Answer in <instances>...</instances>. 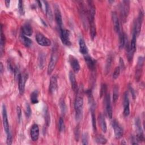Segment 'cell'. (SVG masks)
<instances>
[{"label": "cell", "mask_w": 145, "mask_h": 145, "mask_svg": "<svg viewBox=\"0 0 145 145\" xmlns=\"http://www.w3.org/2000/svg\"><path fill=\"white\" fill-rule=\"evenodd\" d=\"M83 106V99L82 96L78 95L76 97L74 108L75 110V117L76 120L79 121L82 116V109Z\"/></svg>", "instance_id": "obj_1"}, {"label": "cell", "mask_w": 145, "mask_h": 145, "mask_svg": "<svg viewBox=\"0 0 145 145\" xmlns=\"http://www.w3.org/2000/svg\"><path fill=\"white\" fill-rule=\"evenodd\" d=\"M58 59V52L56 48H54L48 66V74H50L54 70Z\"/></svg>", "instance_id": "obj_2"}, {"label": "cell", "mask_w": 145, "mask_h": 145, "mask_svg": "<svg viewBox=\"0 0 145 145\" xmlns=\"http://www.w3.org/2000/svg\"><path fill=\"white\" fill-rule=\"evenodd\" d=\"M120 15L123 22H125L130 11V2L129 1H123L120 7Z\"/></svg>", "instance_id": "obj_3"}, {"label": "cell", "mask_w": 145, "mask_h": 145, "mask_svg": "<svg viewBox=\"0 0 145 145\" xmlns=\"http://www.w3.org/2000/svg\"><path fill=\"white\" fill-rule=\"evenodd\" d=\"M88 10H87V16L88 23L89 24L95 23V7L93 2L91 1H88Z\"/></svg>", "instance_id": "obj_4"}, {"label": "cell", "mask_w": 145, "mask_h": 145, "mask_svg": "<svg viewBox=\"0 0 145 145\" xmlns=\"http://www.w3.org/2000/svg\"><path fill=\"white\" fill-rule=\"evenodd\" d=\"M36 40L40 45L42 46H49L51 45L50 40L40 33L36 35Z\"/></svg>", "instance_id": "obj_5"}, {"label": "cell", "mask_w": 145, "mask_h": 145, "mask_svg": "<svg viewBox=\"0 0 145 145\" xmlns=\"http://www.w3.org/2000/svg\"><path fill=\"white\" fill-rule=\"evenodd\" d=\"M28 79V74L25 72L21 74L18 79V87L20 95H23L24 92L25 84Z\"/></svg>", "instance_id": "obj_6"}, {"label": "cell", "mask_w": 145, "mask_h": 145, "mask_svg": "<svg viewBox=\"0 0 145 145\" xmlns=\"http://www.w3.org/2000/svg\"><path fill=\"white\" fill-rule=\"evenodd\" d=\"M2 121H3V125L4 130L5 131L6 134L7 135L10 133V128H9L6 108L4 104L2 105Z\"/></svg>", "instance_id": "obj_7"}, {"label": "cell", "mask_w": 145, "mask_h": 145, "mask_svg": "<svg viewBox=\"0 0 145 145\" xmlns=\"http://www.w3.org/2000/svg\"><path fill=\"white\" fill-rule=\"evenodd\" d=\"M61 39L62 43L66 46H70L71 43L70 39V32L65 29L60 30Z\"/></svg>", "instance_id": "obj_8"}, {"label": "cell", "mask_w": 145, "mask_h": 145, "mask_svg": "<svg viewBox=\"0 0 145 145\" xmlns=\"http://www.w3.org/2000/svg\"><path fill=\"white\" fill-rule=\"evenodd\" d=\"M143 20V12L141 10L139 13L138 18L136 20V22L134 23V29L135 31L137 36L139 35V33L140 32Z\"/></svg>", "instance_id": "obj_9"}, {"label": "cell", "mask_w": 145, "mask_h": 145, "mask_svg": "<svg viewBox=\"0 0 145 145\" xmlns=\"http://www.w3.org/2000/svg\"><path fill=\"white\" fill-rule=\"evenodd\" d=\"M135 126L137 128V139L138 142L140 141H144V137L143 133V130L141 127V123L140 121L139 118H137L135 120Z\"/></svg>", "instance_id": "obj_10"}, {"label": "cell", "mask_w": 145, "mask_h": 145, "mask_svg": "<svg viewBox=\"0 0 145 145\" xmlns=\"http://www.w3.org/2000/svg\"><path fill=\"white\" fill-rule=\"evenodd\" d=\"M112 127L114 129V135L116 138H120L123 135V130L118 122L116 120H113L112 122Z\"/></svg>", "instance_id": "obj_11"}, {"label": "cell", "mask_w": 145, "mask_h": 145, "mask_svg": "<svg viewBox=\"0 0 145 145\" xmlns=\"http://www.w3.org/2000/svg\"><path fill=\"white\" fill-rule=\"evenodd\" d=\"M123 108V115L125 117H127L130 114V103L129 95L127 92H126L124 95Z\"/></svg>", "instance_id": "obj_12"}, {"label": "cell", "mask_w": 145, "mask_h": 145, "mask_svg": "<svg viewBox=\"0 0 145 145\" xmlns=\"http://www.w3.org/2000/svg\"><path fill=\"white\" fill-rule=\"evenodd\" d=\"M54 15H55V19L57 23V24L59 29V30H61L63 29V23H62V16L59 10V7L57 6H56L55 7V11H54Z\"/></svg>", "instance_id": "obj_13"}, {"label": "cell", "mask_w": 145, "mask_h": 145, "mask_svg": "<svg viewBox=\"0 0 145 145\" xmlns=\"http://www.w3.org/2000/svg\"><path fill=\"white\" fill-rule=\"evenodd\" d=\"M58 89V83L57 78L56 76L53 75L52 76L50 84H49V92L51 94H54L57 91Z\"/></svg>", "instance_id": "obj_14"}, {"label": "cell", "mask_w": 145, "mask_h": 145, "mask_svg": "<svg viewBox=\"0 0 145 145\" xmlns=\"http://www.w3.org/2000/svg\"><path fill=\"white\" fill-rule=\"evenodd\" d=\"M39 137V127L37 124H33L31 129V137L33 141H37Z\"/></svg>", "instance_id": "obj_15"}, {"label": "cell", "mask_w": 145, "mask_h": 145, "mask_svg": "<svg viewBox=\"0 0 145 145\" xmlns=\"http://www.w3.org/2000/svg\"><path fill=\"white\" fill-rule=\"evenodd\" d=\"M69 62L75 72H78L80 70V65L78 59L73 56L69 57Z\"/></svg>", "instance_id": "obj_16"}, {"label": "cell", "mask_w": 145, "mask_h": 145, "mask_svg": "<svg viewBox=\"0 0 145 145\" xmlns=\"http://www.w3.org/2000/svg\"><path fill=\"white\" fill-rule=\"evenodd\" d=\"M112 19L113 23V26H114V31L117 33H119L120 31V21L119 19L118 18L117 14L116 12H113L112 14Z\"/></svg>", "instance_id": "obj_17"}, {"label": "cell", "mask_w": 145, "mask_h": 145, "mask_svg": "<svg viewBox=\"0 0 145 145\" xmlns=\"http://www.w3.org/2000/svg\"><path fill=\"white\" fill-rule=\"evenodd\" d=\"M105 106H106V111L108 114V116L109 118H112V108L111 105L110 97L109 94H107L105 97Z\"/></svg>", "instance_id": "obj_18"}, {"label": "cell", "mask_w": 145, "mask_h": 145, "mask_svg": "<svg viewBox=\"0 0 145 145\" xmlns=\"http://www.w3.org/2000/svg\"><path fill=\"white\" fill-rule=\"evenodd\" d=\"M144 63V59L143 57H140L138 58V64L137 66V70H136V76L137 78H139L142 71V67L143 66Z\"/></svg>", "instance_id": "obj_19"}, {"label": "cell", "mask_w": 145, "mask_h": 145, "mask_svg": "<svg viewBox=\"0 0 145 145\" xmlns=\"http://www.w3.org/2000/svg\"><path fill=\"white\" fill-rule=\"evenodd\" d=\"M69 79L70 80L71 88L74 91H76L78 89V85L76 83V80L75 78V75L72 71H70L69 72Z\"/></svg>", "instance_id": "obj_20"}, {"label": "cell", "mask_w": 145, "mask_h": 145, "mask_svg": "<svg viewBox=\"0 0 145 145\" xmlns=\"http://www.w3.org/2000/svg\"><path fill=\"white\" fill-rule=\"evenodd\" d=\"M22 33L27 36H30L32 34V28L28 23L24 24L22 27Z\"/></svg>", "instance_id": "obj_21"}, {"label": "cell", "mask_w": 145, "mask_h": 145, "mask_svg": "<svg viewBox=\"0 0 145 145\" xmlns=\"http://www.w3.org/2000/svg\"><path fill=\"white\" fill-rule=\"evenodd\" d=\"M84 59L85 61L86 62V64L87 66L89 67V69L91 70H94L95 67V61L93 60L90 56H89L88 54L84 56Z\"/></svg>", "instance_id": "obj_22"}, {"label": "cell", "mask_w": 145, "mask_h": 145, "mask_svg": "<svg viewBox=\"0 0 145 145\" xmlns=\"http://www.w3.org/2000/svg\"><path fill=\"white\" fill-rule=\"evenodd\" d=\"M79 50L80 52L83 54L84 56L88 54V48L86 46V44L83 39H80L79 40Z\"/></svg>", "instance_id": "obj_23"}, {"label": "cell", "mask_w": 145, "mask_h": 145, "mask_svg": "<svg viewBox=\"0 0 145 145\" xmlns=\"http://www.w3.org/2000/svg\"><path fill=\"white\" fill-rule=\"evenodd\" d=\"M119 34V44L120 47L121 48H122L123 46H125V44H126V36L125 34V33L120 30V31L118 33Z\"/></svg>", "instance_id": "obj_24"}, {"label": "cell", "mask_w": 145, "mask_h": 145, "mask_svg": "<svg viewBox=\"0 0 145 145\" xmlns=\"http://www.w3.org/2000/svg\"><path fill=\"white\" fill-rule=\"evenodd\" d=\"M99 123L100 125V127L102 131L104 133H106L107 130L106 123L104 116L102 114H100L99 116Z\"/></svg>", "instance_id": "obj_25"}, {"label": "cell", "mask_w": 145, "mask_h": 145, "mask_svg": "<svg viewBox=\"0 0 145 145\" xmlns=\"http://www.w3.org/2000/svg\"><path fill=\"white\" fill-rule=\"evenodd\" d=\"M20 40L22 43L27 47H29L32 44V41L30 39H29L27 36L24 35V34L22 33L20 35Z\"/></svg>", "instance_id": "obj_26"}, {"label": "cell", "mask_w": 145, "mask_h": 145, "mask_svg": "<svg viewBox=\"0 0 145 145\" xmlns=\"http://www.w3.org/2000/svg\"><path fill=\"white\" fill-rule=\"evenodd\" d=\"M43 2L45 3V11H46V15L48 19L50 20H52L53 19V14L52 12L51 8L49 6V5L46 1H43Z\"/></svg>", "instance_id": "obj_27"}, {"label": "cell", "mask_w": 145, "mask_h": 145, "mask_svg": "<svg viewBox=\"0 0 145 145\" xmlns=\"http://www.w3.org/2000/svg\"><path fill=\"white\" fill-rule=\"evenodd\" d=\"M38 91L37 90L34 91L31 95V101L32 104H36L38 103Z\"/></svg>", "instance_id": "obj_28"}, {"label": "cell", "mask_w": 145, "mask_h": 145, "mask_svg": "<svg viewBox=\"0 0 145 145\" xmlns=\"http://www.w3.org/2000/svg\"><path fill=\"white\" fill-rule=\"evenodd\" d=\"M89 29H90L91 37L92 40H93L96 35V27H95V23L89 24Z\"/></svg>", "instance_id": "obj_29"}, {"label": "cell", "mask_w": 145, "mask_h": 145, "mask_svg": "<svg viewBox=\"0 0 145 145\" xmlns=\"http://www.w3.org/2000/svg\"><path fill=\"white\" fill-rule=\"evenodd\" d=\"M96 142L98 144H105L107 142L106 139L102 135H99L96 137Z\"/></svg>", "instance_id": "obj_30"}, {"label": "cell", "mask_w": 145, "mask_h": 145, "mask_svg": "<svg viewBox=\"0 0 145 145\" xmlns=\"http://www.w3.org/2000/svg\"><path fill=\"white\" fill-rule=\"evenodd\" d=\"M118 87L115 86L113 88V103H116L118 98Z\"/></svg>", "instance_id": "obj_31"}, {"label": "cell", "mask_w": 145, "mask_h": 145, "mask_svg": "<svg viewBox=\"0 0 145 145\" xmlns=\"http://www.w3.org/2000/svg\"><path fill=\"white\" fill-rule=\"evenodd\" d=\"M5 35L3 33V31H2V27H1V53L2 54L3 47L5 45Z\"/></svg>", "instance_id": "obj_32"}, {"label": "cell", "mask_w": 145, "mask_h": 145, "mask_svg": "<svg viewBox=\"0 0 145 145\" xmlns=\"http://www.w3.org/2000/svg\"><path fill=\"white\" fill-rule=\"evenodd\" d=\"M111 63H112V57L111 56H108L106 62V65H105V71L106 73H108L109 70H110V68L111 66Z\"/></svg>", "instance_id": "obj_33"}, {"label": "cell", "mask_w": 145, "mask_h": 145, "mask_svg": "<svg viewBox=\"0 0 145 145\" xmlns=\"http://www.w3.org/2000/svg\"><path fill=\"white\" fill-rule=\"evenodd\" d=\"M91 114H92V126L93 130L95 131L96 130V117L95 114V110H91Z\"/></svg>", "instance_id": "obj_34"}, {"label": "cell", "mask_w": 145, "mask_h": 145, "mask_svg": "<svg viewBox=\"0 0 145 145\" xmlns=\"http://www.w3.org/2000/svg\"><path fill=\"white\" fill-rule=\"evenodd\" d=\"M59 106L62 113L65 114L66 110V106L65 104V102L63 99H61L59 101Z\"/></svg>", "instance_id": "obj_35"}, {"label": "cell", "mask_w": 145, "mask_h": 145, "mask_svg": "<svg viewBox=\"0 0 145 145\" xmlns=\"http://www.w3.org/2000/svg\"><path fill=\"white\" fill-rule=\"evenodd\" d=\"M58 129L60 132H62L65 130V123L62 117L59 118L58 121Z\"/></svg>", "instance_id": "obj_36"}, {"label": "cell", "mask_w": 145, "mask_h": 145, "mask_svg": "<svg viewBox=\"0 0 145 145\" xmlns=\"http://www.w3.org/2000/svg\"><path fill=\"white\" fill-rule=\"evenodd\" d=\"M120 74V67L119 66L116 67L113 74V78L114 79H116L119 76Z\"/></svg>", "instance_id": "obj_37"}, {"label": "cell", "mask_w": 145, "mask_h": 145, "mask_svg": "<svg viewBox=\"0 0 145 145\" xmlns=\"http://www.w3.org/2000/svg\"><path fill=\"white\" fill-rule=\"evenodd\" d=\"M18 10L21 15H23L24 14V6L23 4V1H19L18 2Z\"/></svg>", "instance_id": "obj_38"}, {"label": "cell", "mask_w": 145, "mask_h": 145, "mask_svg": "<svg viewBox=\"0 0 145 145\" xmlns=\"http://www.w3.org/2000/svg\"><path fill=\"white\" fill-rule=\"evenodd\" d=\"M25 114L26 116L28 118L31 116V107L29 106V105L28 104H26L25 105Z\"/></svg>", "instance_id": "obj_39"}, {"label": "cell", "mask_w": 145, "mask_h": 145, "mask_svg": "<svg viewBox=\"0 0 145 145\" xmlns=\"http://www.w3.org/2000/svg\"><path fill=\"white\" fill-rule=\"evenodd\" d=\"M45 57H44V56L42 55V54H41L40 56V58H39V66H40V67L42 68L44 66V61H45Z\"/></svg>", "instance_id": "obj_40"}, {"label": "cell", "mask_w": 145, "mask_h": 145, "mask_svg": "<svg viewBox=\"0 0 145 145\" xmlns=\"http://www.w3.org/2000/svg\"><path fill=\"white\" fill-rule=\"evenodd\" d=\"M88 135L86 133H84L83 136H82V144H88Z\"/></svg>", "instance_id": "obj_41"}, {"label": "cell", "mask_w": 145, "mask_h": 145, "mask_svg": "<svg viewBox=\"0 0 145 145\" xmlns=\"http://www.w3.org/2000/svg\"><path fill=\"white\" fill-rule=\"evenodd\" d=\"M45 121H46V122L47 123V125L49 126V124L50 123V117H49V112H48V110H46V111H45Z\"/></svg>", "instance_id": "obj_42"}, {"label": "cell", "mask_w": 145, "mask_h": 145, "mask_svg": "<svg viewBox=\"0 0 145 145\" xmlns=\"http://www.w3.org/2000/svg\"><path fill=\"white\" fill-rule=\"evenodd\" d=\"M106 86L105 84H103L101 88V91H100V95L101 96L106 92Z\"/></svg>", "instance_id": "obj_43"}, {"label": "cell", "mask_w": 145, "mask_h": 145, "mask_svg": "<svg viewBox=\"0 0 145 145\" xmlns=\"http://www.w3.org/2000/svg\"><path fill=\"white\" fill-rule=\"evenodd\" d=\"M16 111H17V116H18V121H19V122H20V119H21V116H22V112H21V109H20V106H17Z\"/></svg>", "instance_id": "obj_44"}, {"label": "cell", "mask_w": 145, "mask_h": 145, "mask_svg": "<svg viewBox=\"0 0 145 145\" xmlns=\"http://www.w3.org/2000/svg\"><path fill=\"white\" fill-rule=\"evenodd\" d=\"M12 143V136L11 133L7 135V144L10 145Z\"/></svg>", "instance_id": "obj_45"}, {"label": "cell", "mask_w": 145, "mask_h": 145, "mask_svg": "<svg viewBox=\"0 0 145 145\" xmlns=\"http://www.w3.org/2000/svg\"><path fill=\"white\" fill-rule=\"evenodd\" d=\"M120 66H119V67H121V69H124L125 68L124 62H123V60L121 58H120Z\"/></svg>", "instance_id": "obj_46"}, {"label": "cell", "mask_w": 145, "mask_h": 145, "mask_svg": "<svg viewBox=\"0 0 145 145\" xmlns=\"http://www.w3.org/2000/svg\"><path fill=\"white\" fill-rule=\"evenodd\" d=\"M129 88H130V92H131V95H132V96H133V98H134V99H135V91H134V89L131 87H129Z\"/></svg>", "instance_id": "obj_47"}, {"label": "cell", "mask_w": 145, "mask_h": 145, "mask_svg": "<svg viewBox=\"0 0 145 145\" xmlns=\"http://www.w3.org/2000/svg\"><path fill=\"white\" fill-rule=\"evenodd\" d=\"M5 3H6V6H7V7H9L10 1H8V0H6V1H5Z\"/></svg>", "instance_id": "obj_48"}, {"label": "cell", "mask_w": 145, "mask_h": 145, "mask_svg": "<svg viewBox=\"0 0 145 145\" xmlns=\"http://www.w3.org/2000/svg\"><path fill=\"white\" fill-rule=\"evenodd\" d=\"M3 66L2 63H1V74L3 73Z\"/></svg>", "instance_id": "obj_49"}]
</instances>
